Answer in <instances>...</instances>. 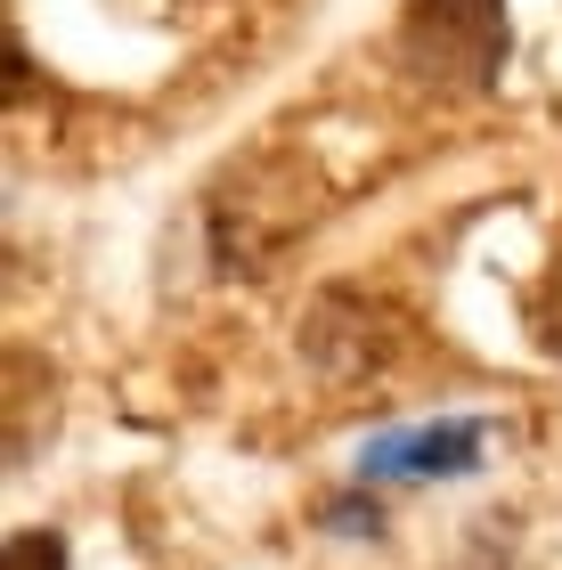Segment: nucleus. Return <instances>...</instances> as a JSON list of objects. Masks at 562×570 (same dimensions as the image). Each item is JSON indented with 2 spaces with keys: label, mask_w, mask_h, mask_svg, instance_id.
Listing matches in <instances>:
<instances>
[{
  "label": "nucleus",
  "mask_w": 562,
  "mask_h": 570,
  "mask_svg": "<svg viewBox=\"0 0 562 570\" xmlns=\"http://www.w3.org/2000/svg\"><path fill=\"white\" fill-rule=\"evenodd\" d=\"M326 220V171L302 147H253L204 188V245L220 277H269Z\"/></svg>",
  "instance_id": "1"
},
{
  "label": "nucleus",
  "mask_w": 562,
  "mask_h": 570,
  "mask_svg": "<svg viewBox=\"0 0 562 570\" xmlns=\"http://www.w3.org/2000/svg\"><path fill=\"white\" fill-rule=\"evenodd\" d=\"M505 49H514L505 0H407L400 9V66L424 90L481 98L505 73Z\"/></svg>",
  "instance_id": "2"
},
{
  "label": "nucleus",
  "mask_w": 562,
  "mask_h": 570,
  "mask_svg": "<svg viewBox=\"0 0 562 570\" xmlns=\"http://www.w3.org/2000/svg\"><path fill=\"white\" fill-rule=\"evenodd\" d=\"M294 351L302 367L326 375V383H367V375H392L400 351H407V318L400 302L367 294V285H318L294 318Z\"/></svg>",
  "instance_id": "3"
},
{
  "label": "nucleus",
  "mask_w": 562,
  "mask_h": 570,
  "mask_svg": "<svg viewBox=\"0 0 562 570\" xmlns=\"http://www.w3.org/2000/svg\"><path fill=\"white\" fill-rule=\"evenodd\" d=\"M490 449L481 416H441V424H407V432H375L359 449V481H456L473 473Z\"/></svg>",
  "instance_id": "4"
},
{
  "label": "nucleus",
  "mask_w": 562,
  "mask_h": 570,
  "mask_svg": "<svg viewBox=\"0 0 562 570\" xmlns=\"http://www.w3.org/2000/svg\"><path fill=\"white\" fill-rule=\"evenodd\" d=\"M522 326H530V343H539L546 358H562V245L546 253L539 285L522 294Z\"/></svg>",
  "instance_id": "5"
},
{
  "label": "nucleus",
  "mask_w": 562,
  "mask_h": 570,
  "mask_svg": "<svg viewBox=\"0 0 562 570\" xmlns=\"http://www.w3.org/2000/svg\"><path fill=\"white\" fill-rule=\"evenodd\" d=\"M0 570H73V562H66L58 530H17L9 547H0Z\"/></svg>",
  "instance_id": "6"
}]
</instances>
